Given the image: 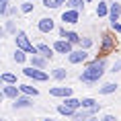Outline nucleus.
Listing matches in <instances>:
<instances>
[{
	"mask_svg": "<svg viewBox=\"0 0 121 121\" xmlns=\"http://www.w3.org/2000/svg\"><path fill=\"white\" fill-rule=\"evenodd\" d=\"M23 74H25L27 78H33V80H37V82H45L47 78H49V74L47 72H43L41 68H23Z\"/></svg>",
	"mask_w": 121,
	"mask_h": 121,
	"instance_id": "nucleus-3",
	"label": "nucleus"
},
{
	"mask_svg": "<svg viewBox=\"0 0 121 121\" xmlns=\"http://www.w3.org/2000/svg\"><path fill=\"white\" fill-rule=\"evenodd\" d=\"M109 21H111V23L121 21V4L119 2H113V4H111V8H109Z\"/></svg>",
	"mask_w": 121,
	"mask_h": 121,
	"instance_id": "nucleus-11",
	"label": "nucleus"
},
{
	"mask_svg": "<svg viewBox=\"0 0 121 121\" xmlns=\"http://www.w3.org/2000/svg\"><path fill=\"white\" fill-rule=\"evenodd\" d=\"M31 2H33V0H31Z\"/></svg>",
	"mask_w": 121,
	"mask_h": 121,
	"instance_id": "nucleus-37",
	"label": "nucleus"
},
{
	"mask_svg": "<svg viewBox=\"0 0 121 121\" xmlns=\"http://www.w3.org/2000/svg\"><path fill=\"white\" fill-rule=\"evenodd\" d=\"M19 92H21V88L17 86V84H4L2 86V99H19Z\"/></svg>",
	"mask_w": 121,
	"mask_h": 121,
	"instance_id": "nucleus-5",
	"label": "nucleus"
},
{
	"mask_svg": "<svg viewBox=\"0 0 121 121\" xmlns=\"http://www.w3.org/2000/svg\"><path fill=\"white\" fill-rule=\"evenodd\" d=\"M99 109H101V105L90 107V109H78L72 119H74V121H86V119H90V117H95V115L99 113Z\"/></svg>",
	"mask_w": 121,
	"mask_h": 121,
	"instance_id": "nucleus-4",
	"label": "nucleus"
},
{
	"mask_svg": "<svg viewBox=\"0 0 121 121\" xmlns=\"http://www.w3.org/2000/svg\"><path fill=\"white\" fill-rule=\"evenodd\" d=\"M111 72H121V60H115L113 68H111Z\"/></svg>",
	"mask_w": 121,
	"mask_h": 121,
	"instance_id": "nucleus-31",
	"label": "nucleus"
},
{
	"mask_svg": "<svg viewBox=\"0 0 121 121\" xmlns=\"http://www.w3.org/2000/svg\"><path fill=\"white\" fill-rule=\"evenodd\" d=\"M43 121H56V119H43Z\"/></svg>",
	"mask_w": 121,
	"mask_h": 121,
	"instance_id": "nucleus-36",
	"label": "nucleus"
},
{
	"mask_svg": "<svg viewBox=\"0 0 121 121\" xmlns=\"http://www.w3.org/2000/svg\"><path fill=\"white\" fill-rule=\"evenodd\" d=\"M51 76L56 78V80H66V76H68V72H66L64 68H56V70L51 72Z\"/></svg>",
	"mask_w": 121,
	"mask_h": 121,
	"instance_id": "nucleus-22",
	"label": "nucleus"
},
{
	"mask_svg": "<svg viewBox=\"0 0 121 121\" xmlns=\"http://www.w3.org/2000/svg\"><path fill=\"white\" fill-rule=\"evenodd\" d=\"M57 113H62V115H66V117H74V109H70V107H66V105H60L57 107Z\"/></svg>",
	"mask_w": 121,
	"mask_h": 121,
	"instance_id": "nucleus-23",
	"label": "nucleus"
},
{
	"mask_svg": "<svg viewBox=\"0 0 121 121\" xmlns=\"http://www.w3.org/2000/svg\"><path fill=\"white\" fill-rule=\"evenodd\" d=\"M113 45H115V37L111 35V33H105V35H103V47H101V51H103V53H109V51L113 49Z\"/></svg>",
	"mask_w": 121,
	"mask_h": 121,
	"instance_id": "nucleus-12",
	"label": "nucleus"
},
{
	"mask_svg": "<svg viewBox=\"0 0 121 121\" xmlns=\"http://www.w3.org/2000/svg\"><path fill=\"white\" fill-rule=\"evenodd\" d=\"M64 2H68V0H53V8H60Z\"/></svg>",
	"mask_w": 121,
	"mask_h": 121,
	"instance_id": "nucleus-33",
	"label": "nucleus"
},
{
	"mask_svg": "<svg viewBox=\"0 0 121 121\" xmlns=\"http://www.w3.org/2000/svg\"><path fill=\"white\" fill-rule=\"evenodd\" d=\"M70 43H80V35L78 33H74V31H66V35H64Z\"/></svg>",
	"mask_w": 121,
	"mask_h": 121,
	"instance_id": "nucleus-24",
	"label": "nucleus"
},
{
	"mask_svg": "<svg viewBox=\"0 0 121 121\" xmlns=\"http://www.w3.org/2000/svg\"><path fill=\"white\" fill-rule=\"evenodd\" d=\"M86 57H88V53H86V49H76L72 51V53H68V60H70V64H82V62H86Z\"/></svg>",
	"mask_w": 121,
	"mask_h": 121,
	"instance_id": "nucleus-6",
	"label": "nucleus"
},
{
	"mask_svg": "<svg viewBox=\"0 0 121 121\" xmlns=\"http://www.w3.org/2000/svg\"><path fill=\"white\" fill-rule=\"evenodd\" d=\"M111 29L115 33H121V23H111Z\"/></svg>",
	"mask_w": 121,
	"mask_h": 121,
	"instance_id": "nucleus-32",
	"label": "nucleus"
},
{
	"mask_svg": "<svg viewBox=\"0 0 121 121\" xmlns=\"http://www.w3.org/2000/svg\"><path fill=\"white\" fill-rule=\"evenodd\" d=\"M37 49H39V53H41V56H45L47 60H51V57H53V51H56L53 47H49L47 43H39Z\"/></svg>",
	"mask_w": 121,
	"mask_h": 121,
	"instance_id": "nucleus-15",
	"label": "nucleus"
},
{
	"mask_svg": "<svg viewBox=\"0 0 121 121\" xmlns=\"http://www.w3.org/2000/svg\"><path fill=\"white\" fill-rule=\"evenodd\" d=\"M49 95L51 96H64V99H68V96H72V88L70 86H53V88H49Z\"/></svg>",
	"mask_w": 121,
	"mask_h": 121,
	"instance_id": "nucleus-10",
	"label": "nucleus"
},
{
	"mask_svg": "<svg viewBox=\"0 0 121 121\" xmlns=\"http://www.w3.org/2000/svg\"><path fill=\"white\" fill-rule=\"evenodd\" d=\"M53 19H47V17H43V19H39V23H37V29L41 33H51L53 31Z\"/></svg>",
	"mask_w": 121,
	"mask_h": 121,
	"instance_id": "nucleus-9",
	"label": "nucleus"
},
{
	"mask_svg": "<svg viewBox=\"0 0 121 121\" xmlns=\"http://www.w3.org/2000/svg\"><path fill=\"white\" fill-rule=\"evenodd\" d=\"M72 45H74V43H70L68 39H60V41L53 43V49H56L57 53H64V56H66V53H72V51H74V49H72Z\"/></svg>",
	"mask_w": 121,
	"mask_h": 121,
	"instance_id": "nucleus-7",
	"label": "nucleus"
},
{
	"mask_svg": "<svg viewBox=\"0 0 121 121\" xmlns=\"http://www.w3.org/2000/svg\"><path fill=\"white\" fill-rule=\"evenodd\" d=\"M117 90V84L115 82H107L103 84V86H99V95H111V92H115Z\"/></svg>",
	"mask_w": 121,
	"mask_h": 121,
	"instance_id": "nucleus-17",
	"label": "nucleus"
},
{
	"mask_svg": "<svg viewBox=\"0 0 121 121\" xmlns=\"http://www.w3.org/2000/svg\"><path fill=\"white\" fill-rule=\"evenodd\" d=\"M14 41H17V47H19V49L27 51V53H39L37 45H33L31 41H29V37H27V33H25V31L14 33Z\"/></svg>",
	"mask_w": 121,
	"mask_h": 121,
	"instance_id": "nucleus-2",
	"label": "nucleus"
},
{
	"mask_svg": "<svg viewBox=\"0 0 121 121\" xmlns=\"http://www.w3.org/2000/svg\"><path fill=\"white\" fill-rule=\"evenodd\" d=\"M101 121H117V119H115L113 115H105V117H103V119H101Z\"/></svg>",
	"mask_w": 121,
	"mask_h": 121,
	"instance_id": "nucleus-35",
	"label": "nucleus"
},
{
	"mask_svg": "<svg viewBox=\"0 0 121 121\" xmlns=\"http://www.w3.org/2000/svg\"><path fill=\"white\" fill-rule=\"evenodd\" d=\"M25 53H27V51H23V49H17V51L13 53V60L17 62V64H23V62L27 60V56H25Z\"/></svg>",
	"mask_w": 121,
	"mask_h": 121,
	"instance_id": "nucleus-21",
	"label": "nucleus"
},
{
	"mask_svg": "<svg viewBox=\"0 0 121 121\" xmlns=\"http://www.w3.org/2000/svg\"><path fill=\"white\" fill-rule=\"evenodd\" d=\"M19 88H21L23 95H29V96H37L39 95V90L33 88V86H29V84H19Z\"/></svg>",
	"mask_w": 121,
	"mask_h": 121,
	"instance_id": "nucleus-19",
	"label": "nucleus"
},
{
	"mask_svg": "<svg viewBox=\"0 0 121 121\" xmlns=\"http://www.w3.org/2000/svg\"><path fill=\"white\" fill-rule=\"evenodd\" d=\"M4 31H6V33H19V31H17V25H14V21H6V25H4Z\"/></svg>",
	"mask_w": 121,
	"mask_h": 121,
	"instance_id": "nucleus-26",
	"label": "nucleus"
},
{
	"mask_svg": "<svg viewBox=\"0 0 121 121\" xmlns=\"http://www.w3.org/2000/svg\"><path fill=\"white\" fill-rule=\"evenodd\" d=\"M90 45H92V39L90 37H82L80 39V47H82V49H88Z\"/></svg>",
	"mask_w": 121,
	"mask_h": 121,
	"instance_id": "nucleus-30",
	"label": "nucleus"
},
{
	"mask_svg": "<svg viewBox=\"0 0 121 121\" xmlns=\"http://www.w3.org/2000/svg\"><path fill=\"white\" fill-rule=\"evenodd\" d=\"M78 19H80L78 8H70V10H64V13H62V21H64V23H68V25L78 23Z\"/></svg>",
	"mask_w": 121,
	"mask_h": 121,
	"instance_id": "nucleus-8",
	"label": "nucleus"
},
{
	"mask_svg": "<svg viewBox=\"0 0 121 121\" xmlns=\"http://www.w3.org/2000/svg\"><path fill=\"white\" fill-rule=\"evenodd\" d=\"M105 68H107V60H105V57L90 62V64L86 66V70H82V74H80V82L88 84V86L96 84L103 78V74H105Z\"/></svg>",
	"mask_w": 121,
	"mask_h": 121,
	"instance_id": "nucleus-1",
	"label": "nucleus"
},
{
	"mask_svg": "<svg viewBox=\"0 0 121 121\" xmlns=\"http://www.w3.org/2000/svg\"><path fill=\"white\" fill-rule=\"evenodd\" d=\"M13 14H17V6H13V8H8V13H6V17H13Z\"/></svg>",
	"mask_w": 121,
	"mask_h": 121,
	"instance_id": "nucleus-34",
	"label": "nucleus"
},
{
	"mask_svg": "<svg viewBox=\"0 0 121 121\" xmlns=\"http://www.w3.org/2000/svg\"><path fill=\"white\" fill-rule=\"evenodd\" d=\"M13 107L14 109H27V107H33V101L29 99V95L27 96H19V99H14Z\"/></svg>",
	"mask_w": 121,
	"mask_h": 121,
	"instance_id": "nucleus-14",
	"label": "nucleus"
},
{
	"mask_svg": "<svg viewBox=\"0 0 121 121\" xmlns=\"http://www.w3.org/2000/svg\"><path fill=\"white\" fill-rule=\"evenodd\" d=\"M68 6L70 8H82L84 6V0H68Z\"/></svg>",
	"mask_w": 121,
	"mask_h": 121,
	"instance_id": "nucleus-29",
	"label": "nucleus"
},
{
	"mask_svg": "<svg viewBox=\"0 0 121 121\" xmlns=\"http://www.w3.org/2000/svg\"><path fill=\"white\" fill-rule=\"evenodd\" d=\"M8 0H0V14L2 17H6V13H8Z\"/></svg>",
	"mask_w": 121,
	"mask_h": 121,
	"instance_id": "nucleus-27",
	"label": "nucleus"
},
{
	"mask_svg": "<svg viewBox=\"0 0 121 121\" xmlns=\"http://www.w3.org/2000/svg\"><path fill=\"white\" fill-rule=\"evenodd\" d=\"M109 8H111V4L99 2V4H96V17H109Z\"/></svg>",
	"mask_w": 121,
	"mask_h": 121,
	"instance_id": "nucleus-18",
	"label": "nucleus"
},
{
	"mask_svg": "<svg viewBox=\"0 0 121 121\" xmlns=\"http://www.w3.org/2000/svg\"><path fill=\"white\" fill-rule=\"evenodd\" d=\"M99 103L95 99H82V109H90V107H96Z\"/></svg>",
	"mask_w": 121,
	"mask_h": 121,
	"instance_id": "nucleus-25",
	"label": "nucleus"
},
{
	"mask_svg": "<svg viewBox=\"0 0 121 121\" xmlns=\"http://www.w3.org/2000/svg\"><path fill=\"white\" fill-rule=\"evenodd\" d=\"M0 80H2L4 84H17V76L10 74V72H4V74L0 76Z\"/></svg>",
	"mask_w": 121,
	"mask_h": 121,
	"instance_id": "nucleus-20",
	"label": "nucleus"
},
{
	"mask_svg": "<svg viewBox=\"0 0 121 121\" xmlns=\"http://www.w3.org/2000/svg\"><path fill=\"white\" fill-rule=\"evenodd\" d=\"M21 10H23V13H31L33 10V2L31 0H25V2L21 4Z\"/></svg>",
	"mask_w": 121,
	"mask_h": 121,
	"instance_id": "nucleus-28",
	"label": "nucleus"
},
{
	"mask_svg": "<svg viewBox=\"0 0 121 121\" xmlns=\"http://www.w3.org/2000/svg\"><path fill=\"white\" fill-rule=\"evenodd\" d=\"M31 66L33 68H47V57L45 56H41V53H33L31 56Z\"/></svg>",
	"mask_w": 121,
	"mask_h": 121,
	"instance_id": "nucleus-13",
	"label": "nucleus"
},
{
	"mask_svg": "<svg viewBox=\"0 0 121 121\" xmlns=\"http://www.w3.org/2000/svg\"><path fill=\"white\" fill-rule=\"evenodd\" d=\"M64 105H66V107H70V109H74V111L82 109V101H78V99H74V96H68V99H64Z\"/></svg>",
	"mask_w": 121,
	"mask_h": 121,
	"instance_id": "nucleus-16",
	"label": "nucleus"
}]
</instances>
